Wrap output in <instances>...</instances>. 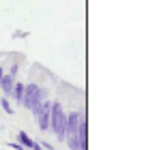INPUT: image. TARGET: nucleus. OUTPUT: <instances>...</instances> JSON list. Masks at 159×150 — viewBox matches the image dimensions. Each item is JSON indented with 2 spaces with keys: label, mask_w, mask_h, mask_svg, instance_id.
Returning a JSON list of instances; mask_svg holds the SVG:
<instances>
[{
  "label": "nucleus",
  "mask_w": 159,
  "mask_h": 150,
  "mask_svg": "<svg viewBox=\"0 0 159 150\" xmlns=\"http://www.w3.org/2000/svg\"><path fill=\"white\" fill-rule=\"evenodd\" d=\"M7 146H9V148H15V150H26L22 144H17V142H11V144H7Z\"/></svg>",
  "instance_id": "obj_9"
},
{
  "label": "nucleus",
  "mask_w": 159,
  "mask_h": 150,
  "mask_svg": "<svg viewBox=\"0 0 159 150\" xmlns=\"http://www.w3.org/2000/svg\"><path fill=\"white\" fill-rule=\"evenodd\" d=\"M80 118H82V112H80V109H75V112H69V114H67V125H65V137H67V135H75V133H78Z\"/></svg>",
  "instance_id": "obj_3"
},
{
  "label": "nucleus",
  "mask_w": 159,
  "mask_h": 150,
  "mask_svg": "<svg viewBox=\"0 0 159 150\" xmlns=\"http://www.w3.org/2000/svg\"><path fill=\"white\" fill-rule=\"evenodd\" d=\"M39 144H41V148H43V150H54L52 144H48V142H39Z\"/></svg>",
  "instance_id": "obj_11"
},
{
  "label": "nucleus",
  "mask_w": 159,
  "mask_h": 150,
  "mask_svg": "<svg viewBox=\"0 0 159 150\" xmlns=\"http://www.w3.org/2000/svg\"><path fill=\"white\" fill-rule=\"evenodd\" d=\"M65 125H67V112L60 101H52V114H50V131L58 137V142H65Z\"/></svg>",
  "instance_id": "obj_1"
},
{
  "label": "nucleus",
  "mask_w": 159,
  "mask_h": 150,
  "mask_svg": "<svg viewBox=\"0 0 159 150\" xmlns=\"http://www.w3.org/2000/svg\"><path fill=\"white\" fill-rule=\"evenodd\" d=\"M13 86H15V75L4 73V75H2V82H0L2 97H11V95H13Z\"/></svg>",
  "instance_id": "obj_5"
},
{
  "label": "nucleus",
  "mask_w": 159,
  "mask_h": 150,
  "mask_svg": "<svg viewBox=\"0 0 159 150\" xmlns=\"http://www.w3.org/2000/svg\"><path fill=\"white\" fill-rule=\"evenodd\" d=\"M17 69H20V64H17V62H13V67H11V71H9V73H11V75H17Z\"/></svg>",
  "instance_id": "obj_10"
},
{
  "label": "nucleus",
  "mask_w": 159,
  "mask_h": 150,
  "mask_svg": "<svg viewBox=\"0 0 159 150\" xmlns=\"http://www.w3.org/2000/svg\"><path fill=\"white\" fill-rule=\"evenodd\" d=\"M17 144H22V146H24L26 150H30L32 146H34V139L28 135L26 131H20V133H17Z\"/></svg>",
  "instance_id": "obj_7"
},
{
  "label": "nucleus",
  "mask_w": 159,
  "mask_h": 150,
  "mask_svg": "<svg viewBox=\"0 0 159 150\" xmlns=\"http://www.w3.org/2000/svg\"><path fill=\"white\" fill-rule=\"evenodd\" d=\"M43 99H45V88H41V86L34 84V82L26 84V88H24V101H22V105H24L26 109H30V112L37 109Z\"/></svg>",
  "instance_id": "obj_2"
},
{
  "label": "nucleus",
  "mask_w": 159,
  "mask_h": 150,
  "mask_svg": "<svg viewBox=\"0 0 159 150\" xmlns=\"http://www.w3.org/2000/svg\"><path fill=\"white\" fill-rule=\"evenodd\" d=\"M2 75H4V69L0 67V82H2Z\"/></svg>",
  "instance_id": "obj_13"
},
{
  "label": "nucleus",
  "mask_w": 159,
  "mask_h": 150,
  "mask_svg": "<svg viewBox=\"0 0 159 150\" xmlns=\"http://www.w3.org/2000/svg\"><path fill=\"white\" fill-rule=\"evenodd\" d=\"M78 139H80V150H88V120L86 116L82 114L80 118V125H78Z\"/></svg>",
  "instance_id": "obj_4"
},
{
  "label": "nucleus",
  "mask_w": 159,
  "mask_h": 150,
  "mask_svg": "<svg viewBox=\"0 0 159 150\" xmlns=\"http://www.w3.org/2000/svg\"><path fill=\"white\" fill-rule=\"evenodd\" d=\"M24 88H26V84H22V82H15V86H13V99L17 105H22V101H24Z\"/></svg>",
  "instance_id": "obj_6"
},
{
  "label": "nucleus",
  "mask_w": 159,
  "mask_h": 150,
  "mask_svg": "<svg viewBox=\"0 0 159 150\" xmlns=\"http://www.w3.org/2000/svg\"><path fill=\"white\" fill-rule=\"evenodd\" d=\"M30 150H43V148H41V144H39V142H34V146H32Z\"/></svg>",
  "instance_id": "obj_12"
},
{
  "label": "nucleus",
  "mask_w": 159,
  "mask_h": 150,
  "mask_svg": "<svg viewBox=\"0 0 159 150\" xmlns=\"http://www.w3.org/2000/svg\"><path fill=\"white\" fill-rule=\"evenodd\" d=\"M0 107H2V112H7V114H13V112H15L13 105H11V101H9V97H2V99H0Z\"/></svg>",
  "instance_id": "obj_8"
}]
</instances>
